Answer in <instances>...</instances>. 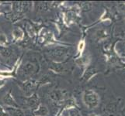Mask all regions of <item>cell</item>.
Listing matches in <instances>:
<instances>
[{"mask_svg": "<svg viewBox=\"0 0 125 116\" xmlns=\"http://www.w3.org/2000/svg\"><path fill=\"white\" fill-rule=\"evenodd\" d=\"M37 40L38 44L42 46H71L70 44L64 43L57 40L54 36V33L46 27H42L41 29L38 32L37 35Z\"/></svg>", "mask_w": 125, "mask_h": 116, "instance_id": "1", "label": "cell"}, {"mask_svg": "<svg viewBox=\"0 0 125 116\" xmlns=\"http://www.w3.org/2000/svg\"><path fill=\"white\" fill-rule=\"evenodd\" d=\"M45 56L48 61L54 62H65L70 56L68 46H56L45 51Z\"/></svg>", "mask_w": 125, "mask_h": 116, "instance_id": "2", "label": "cell"}, {"mask_svg": "<svg viewBox=\"0 0 125 116\" xmlns=\"http://www.w3.org/2000/svg\"><path fill=\"white\" fill-rule=\"evenodd\" d=\"M18 87L25 97H29L34 93H37L36 91L40 88V85L38 80L29 78L26 80L18 82Z\"/></svg>", "mask_w": 125, "mask_h": 116, "instance_id": "3", "label": "cell"}, {"mask_svg": "<svg viewBox=\"0 0 125 116\" xmlns=\"http://www.w3.org/2000/svg\"><path fill=\"white\" fill-rule=\"evenodd\" d=\"M100 96L93 90H85L83 94V101L89 109H93L100 104Z\"/></svg>", "mask_w": 125, "mask_h": 116, "instance_id": "4", "label": "cell"}, {"mask_svg": "<svg viewBox=\"0 0 125 116\" xmlns=\"http://www.w3.org/2000/svg\"><path fill=\"white\" fill-rule=\"evenodd\" d=\"M69 97V93L65 89H54L48 94L49 100L58 107Z\"/></svg>", "mask_w": 125, "mask_h": 116, "instance_id": "5", "label": "cell"}, {"mask_svg": "<svg viewBox=\"0 0 125 116\" xmlns=\"http://www.w3.org/2000/svg\"><path fill=\"white\" fill-rule=\"evenodd\" d=\"M40 70L39 64H37L36 63L27 61L24 64H23L21 67V72L24 77H31L33 75H35Z\"/></svg>", "mask_w": 125, "mask_h": 116, "instance_id": "6", "label": "cell"}, {"mask_svg": "<svg viewBox=\"0 0 125 116\" xmlns=\"http://www.w3.org/2000/svg\"><path fill=\"white\" fill-rule=\"evenodd\" d=\"M23 104L26 108L31 109L32 111L37 108V106L41 104V100L39 94L37 93H34L29 97L23 98Z\"/></svg>", "mask_w": 125, "mask_h": 116, "instance_id": "7", "label": "cell"}, {"mask_svg": "<svg viewBox=\"0 0 125 116\" xmlns=\"http://www.w3.org/2000/svg\"><path fill=\"white\" fill-rule=\"evenodd\" d=\"M2 104L6 107V108H20L18 103L16 102L15 98L12 95V91L10 90L2 99Z\"/></svg>", "mask_w": 125, "mask_h": 116, "instance_id": "8", "label": "cell"}, {"mask_svg": "<svg viewBox=\"0 0 125 116\" xmlns=\"http://www.w3.org/2000/svg\"><path fill=\"white\" fill-rule=\"evenodd\" d=\"M74 61L76 65L83 71V72H84L90 65V63H91V57H90V55L89 54L83 55L81 57L74 60Z\"/></svg>", "mask_w": 125, "mask_h": 116, "instance_id": "9", "label": "cell"}, {"mask_svg": "<svg viewBox=\"0 0 125 116\" xmlns=\"http://www.w3.org/2000/svg\"><path fill=\"white\" fill-rule=\"evenodd\" d=\"M34 9L39 12H45L50 11L51 9L54 8V2H33Z\"/></svg>", "mask_w": 125, "mask_h": 116, "instance_id": "10", "label": "cell"}, {"mask_svg": "<svg viewBox=\"0 0 125 116\" xmlns=\"http://www.w3.org/2000/svg\"><path fill=\"white\" fill-rule=\"evenodd\" d=\"M65 62H54L48 61V69L54 74H60L65 71Z\"/></svg>", "mask_w": 125, "mask_h": 116, "instance_id": "11", "label": "cell"}, {"mask_svg": "<svg viewBox=\"0 0 125 116\" xmlns=\"http://www.w3.org/2000/svg\"><path fill=\"white\" fill-rule=\"evenodd\" d=\"M12 43L23 41L25 38V31L21 27H16L12 31Z\"/></svg>", "mask_w": 125, "mask_h": 116, "instance_id": "12", "label": "cell"}, {"mask_svg": "<svg viewBox=\"0 0 125 116\" xmlns=\"http://www.w3.org/2000/svg\"><path fill=\"white\" fill-rule=\"evenodd\" d=\"M25 33L27 34V36L30 38L37 37V35L38 33L37 25L31 23L30 21H27L25 23Z\"/></svg>", "mask_w": 125, "mask_h": 116, "instance_id": "13", "label": "cell"}, {"mask_svg": "<svg viewBox=\"0 0 125 116\" xmlns=\"http://www.w3.org/2000/svg\"><path fill=\"white\" fill-rule=\"evenodd\" d=\"M14 50L12 49L11 47L9 46H0V55L3 58L10 60L14 56Z\"/></svg>", "mask_w": 125, "mask_h": 116, "instance_id": "14", "label": "cell"}, {"mask_svg": "<svg viewBox=\"0 0 125 116\" xmlns=\"http://www.w3.org/2000/svg\"><path fill=\"white\" fill-rule=\"evenodd\" d=\"M32 113L34 116H47L49 114V109L45 105L41 103L37 108L32 111Z\"/></svg>", "mask_w": 125, "mask_h": 116, "instance_id": "15", "label": "cell"}, {"mask_svg": "<svg viewBox=\"0 0 125 116\" xmlns=\"http://www.w3.org/2000/svg\"><path fill=\"white\" fill-rule=\"evenodd\" d=\"M96 74H97L96 70H95L94 68L88 67L84 72H83V74H82V79L84 80L85 81H89V80H91Z\"/></svg>", "mask_w": 125, "mask_h": 116, "instance_id": "16", "label": "cell"}, {"mask_svg": "<svg viewBox=\"0 0 125 116\" xmlns=\"http://www.w3.org/2000/svg\"><path fill=\"white\" fill-rule=\"evenodd\" d=\"M85 49V40L84 38H82L79 40L78 45H77V51L75 56L74 57V60L81 57L83 55Z\"/></svg>", "mask_w": 125, "mask_h": 116, "instance_id": "17", "label": "cell"}, {"mask_svg": "<svg viewBox=\"0 0 125 116\" xmlns=\"http://www.w3.org/2000/svg\"><path fill=\"white\" fill-rule=\"evenodd\" d=\"M10 116H25V113L22 108H6Z\"/></svg>", "mask_w": 125, "mask_h": 116, "instance_id": "18", "label": "cell"}, {"mask_svg": "<svg viewBox=\"0 0 125 116\" xmlns=\"http://www.w3.org/2000/svg\"><path fill=\"white\" fill-rule=\"evenodd\" d=\"M10 41H9L7 36L5 33H0V46H9Z\"/></svg>", "mask_w": 125, "mask_h": 116, "instance_id": "19", "label": "cell"}, {"mask_svg": "<svg viewBox=\"0 0 125 116\" xmlns=\"http://www.w3.org/2000/svg\"><path fill=\"white\" fill-rule=\"evenodd\" d=\"M96 37L97 40H103V39H105L107 36H108V34H107L106 31H105L104 29H99L96 32Z\"/></svg>", "mask_w": 125, "mask_h": 116, "instance_id": "20", "label": "cell"}, {"mask_svg": "<svg viewBox=\"0 0 125 116\" xmlns=\"http://www.w3.org/2000/svg\"><path fill=\"white\" fill-rule=\"evenodd\" d=\"M110 19H111L110 18V15H109V13H108V12H107L106 10H105L104 13H103V14L101 16V17L100 18V19H99L96 23H94V24L91 25V26H90V27H92V26H93V25H95V24H96L97 23H100V22H102V21L110 20Z\"/></svg>", "mask_w": 125, "mask_h": 116, "instance_id": "21", "label": "cell"}, {"mask_svg": "<svg viewBox=\"0 0 125 116\" xmlns=\"http://www.w3.org/2000/svg\"><path fill=\"white\" fill-rule=\"evenodd\" d=\"M69 116H81L78 108H74V109H70L69 110Z\"/></svg>", "mask_w": 125, "mask_h": 116, "instance_id": "22", "label": "cell"}, {"mask_svg": "<svg viewBox=\"0 0 125 116\" xmlns=\"http://www.w3.org/2000/svg\"><path fill=\"white\" fill-rule=\"evenodd\" d=\"M0 116H9L8 111L2 105H0Z\"/></svg>", "mask_w": 125, "mask_h": 116, "instance_id": "23", "label": "cell"}, {"mask_svg": "<svg viewBox=\"0 0 125 116\" xmlns=\"http://www.w3.org/2000/svg\"><path fill=\"white\" fill-rule=\"evenodd\" d=\"M8 80H4V79H0V90H1L4 86L6 85Z\"/></svg>", "mask_w": 125, "mask_h": 116, "instance_id": "24", "label": "cell"}, {"mask_svg": "<svg viewBox=\"0 0 125 116\" xmlns=\"http://www.w3.org/2000/svg\"><path fill=\"white\" fill-rule=\"evenodd\" d=\"M60 111H61V110H60V109H59V110H58V112H57V114H56V115H55L54 116H59V114H60Z\"/></svg>", "mask_w": 125, "mask_h": 116, "instance_id": "25", "label": "cell"}, {"mask_svg": "<svg viewBox=\"0 0 125 116\" xmlns=\"http://www.w3.org/2000/svg\"><path fill=\"white\" fill-rule=\"evenodd\" d=\"M4 14H5V12H3L0 9V15H4Z\"/></svg>", "mask_w": 125, "mask_h": 116, "instance_id": "26", "label": "cell"}, {"mask_svg": "<svg viewBox=\"0 0 125 116\" xmlns=\"http://www.w3.org/2000/svg\"><path fill=\"white\" fill-rule=\"evenodd\" d=\"M2 5H3V3H2V2H0V6H1Z\"/></svg>", "mask_w": 125, "mask_h": 116, "instance_id": "27", "label": "cell"}, {"mask_svg": "<svg viewBox=\"0 0 125 116\" xmlns=\"http://www.w3.org/2000/svg\"><path fill=\"white\" fill-rule=\"evenodd\" d=\"M32 116H34V115H32Z\"/></svg>", "mask_w": 125, "mask_h": 116, "instance_id": "28", "label": "cell"}]
</instances>
